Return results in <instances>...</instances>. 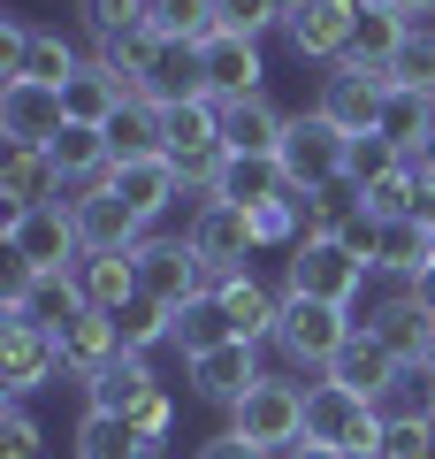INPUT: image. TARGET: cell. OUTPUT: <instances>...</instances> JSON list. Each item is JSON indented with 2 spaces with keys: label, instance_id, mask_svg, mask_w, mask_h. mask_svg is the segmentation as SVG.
<instances>
[{
  "label": "cell",
  "instance_id": "cell-1",
  "mask_svg": "<svg viewBox=\"0 0 435 459\" xmlns=\"http://www.w3.org/2000/svg\"><path fill=\"white\" fill-rule=\"evenodd\" d=\"M359 337V314L337 307V299H306V291H283V314H275V352H283L290 368H313V376H328L337 368V352Z\"/></svg>",
  "mask_w": 435,
  "mask_h": 459
},
{
  "label": "cell",
  "instance_id": "cell-2",
  "mask_svg": "<svg viewBox=\"0 0 435 459\" xmlns=\"http://www.w3.org/2000/svg\"><path fill=\"white\" fill-rule=\"evenodd\" d=\"M275 161H283V184H290V192L313 199V192H337V184H344V169H352V138H344L321 108H306V115H290L283 153H275Z\"/></svg>",
  "mask_w": 435,
  "mask_h": 459
},
{
  "label": "cell",
  "instance_id": "cell-3",
  "mask_svg": "<svg viewBox=\"0 0 435 459\" xmlns=\"http://www.w3.org/2000/svg\"><path fill=\"white\" fill-rule=\"evenodd\" d=\"M229 429H237L244 444H260V452H298V444H306V383L260 376L252 391L229 406Z\"/></svg>",
  "mask_w": 435,
  "mask_h": 459
},
{
  "label": "cell",
  "instance_id": "cell-4",
  "mask_svg": "<svg viewBox=\"0 0 435 459\" xmlns=\"http://www.w3.org/2000/svg\"><path fill=\"white\" fill-rule=\"evenodd\" d=\"M161 153L183 169L192 192H207L214 169L229 161L222 146V100H192V108H161Z\"/></svg>",
  "mask_w": 435,
  "mask_h": 459
},
{
  "label": "cell",
  "instance_id": "cell-5",
  "mask_svg": "<svg viewBox=\"0 0 435 459\" xmlns=\"http://www.w3.org/2000/svg\"><path fill=\"white\" fill-rule=\"evenodd\" d=\"M367 276H374V261H359L344 238H298V246H290V283H283V291H306V299H337V307H359Z\"/></svg>",
  "mask_w": 435,
  "mask_h": 459
},
{
  "label": "cell",
  "instance_id": "cell-6",
  "mask_svg": "<svg viewBox=\"0 0 435 459\" xmlns=\"http://www.w3.org/2000/svg\"><path fill=\"white\" fill-rule=\"evenodd\" d=\"M0 246L16 253L31 276H62V268L84 261V238H77V214L62 207H31V214H8V230H0Z\"/></svg>",
  "mask_w": 435,
  "mask_h": 459
},
{
  "label": "cell",
  "instance_id": "cell-7",
  "mask_svg": "<svg viewBox=\"0 0 435 459\" xmlns=\"http://www.w3.org/2000/svg\"><path fill=\"white\" fill-rule=\"evenodd\" d=\"M192 253L207 261V276L222 283V276H244L252 268V253H260V230H252V214L244 207H229V199H199V214H192Z\"/></svg>",
  "mask_w": 435,
  "mask_h": 459
},
{
  "label": "cell",
  "instance_id": "cell-8",
  "mask_svg": "<svg viewBox=\"0 0 435 459\" xmlns=\"http://www.w3.org/2000/svg\"><path fill=\"white\" fill-rule=\"evenodd\" d=\"M130 261H138V291H145V299H161L168 314L214 291V276H207V261L192 253V238H145Z\"/></svg>",
  "mask_w": 435,
  "mask_h": 459
},
{
  "label": "cell",
  "instance_id": "cell-9",
  "mask_svg": "<svg viewBox=\"0 0 435 459\" xmlns=\"http://www.w3.org/2000/svg\"><path fill=\"white\" fill-rule=\"evenodd\" d=\"M313 108H321L344 138H374L382 131V108H389V69H328Z\"/></svg>",
  "mask_w": 435,
  "mask_h": 459
},
{
  "label": "cell",
  "instance_id": "cell-10",
  "mask_svg": "<svg viewBox=\"0 0 435 459\" xmlns=\"http://www.w3.org/2000/svg\"><path fill=\"white\" fill-rule=\"evenodd\" d=\"M138 100H153V108H192V100H214L207 92V39H161L153 47V62H145L138 77Z\"/></svg>",
  "mask_w": 435,
  "mask_h": 459
},
{
  "label": "cell",
  "instance_id": "cell-11",
  "mask_svg": "<svg viewBox=\"0 0 435 459\" xmlns=\"http://www.w3.org/2000/svg\"><path fill=\"white\" fill-rule=\"evenodd\" d=\"M268 376L260 368V344H244V337H229V344H214V352H199V360H183V383H192V398H207V406H237L252 383Z\"/></svg>",
  "mask_w": 435,
  "mask_h": 459
},
{
  "label": "cell",
  "instance_id": "cell-12",
  "mask_svg": "<svg viewBox=\"0 0 435 459\" xmlns=\"http://www.w3.org/2000/svg\"><path fill=\"white\" fill-rule=\"evenodd\" d=\"M62 376V337H47L38 322H0V383L8 398H31Z\"/></svg>",
  "mask_w": 435,
  "mask_h": 459
},
{
  "label": "cell",
  "instance_id": "cell-13",
  "mask_svg": "<svg viewBox=\"0 0 435 459\" xmlns=\"http://www.w3.org/2000/svg\"><path fill=\"white\" fill-rule=\"evenodd\" d=\"M69 214H77L84 253H138V246H145V222L123 207V192H115V184H84V192L69 199Z\"/></svg>",
  "mask_w": 435,
  "mask_h": 459
},
{
  "label": "cell",
  "instance_id": "cell-14",
  "mask_svg": "<svg viewBox=\"0 0 435 459\" xmlns=\"http://www.w3.org/2000/svg\"><path fill=\"white\" fill-rule=\"evenodd\" d=\"M328 383H344V391H352V398H367V406H389V398H397V383H405V360L389 352L382 337H374L367 322H359V337L337 352Z\"/></svg>",
  "mask_w": 435,
  "mask_h": 459
},
{
  "label": "cell",
  "instance_id": "cell-15",
  "mask_svg": "<svg viewBox=\"0 0 435 459\" xmlns=\"http://www.w3.org/2000/svg\"><path fill=\"white\" fill-rule=\"evenodd\" d=\"M107 184H115V192H123V207L138 214L145 230L161 222V214L176 207L183 192H192V184H183V169L168 161V153H145V161H115V169H107Z\"/></svg>",
  "mask_w": 435,
  "mask_h": 459
},
{
  "label": "cell",
  "instance_id": "cell-16",
  "mask_svg": "<svg viewBox=\"0 0 435 459\" xmlns=\"http://www.w3.org/2000/svg\"><path fill=\"white\" fill-rule=\"evenodd\" d=\"M69 115H62V92L54 84H0V146H54V131H62Z\"/></svg>",
  "mask_w": 435,
  "mask_h": 459
},
{
  "label": "cell",
  "instance_id": "cell-17",
  "mask_svg": "<svg viewBox=\"0 0 435 459\" xmlns=\"http://www.w3.org/2000/svg\"><path fill=\"white\" fill-rule=\"evenodd\" d=\"M84 314H92V299H84L77 268H62V276H31V291H23L16 307H0V322H38L47 337H69Z\"/></svg>",
  "mask_w": 435,
  "mask_h": 459
},
{
  "label": "cell",
  "instance_id": "cell-18",
  "mask_svg": "<svg viewBox=\"0 0 435 459\" xmlns=\"http://www.w3.org/2000/svg\"><path fill=\"white\" fill-rule=\"evenodd\" d=\"M352 23H359V0H313V8H298L283 31H290V47H298V62L337 69L344 54H352Z\"/></svg>",
  "mask_w": 435,
  "mask_h": 459
},
{
  "label": "cell",
  "instance_id": "cell-19",
  "mask_svg": "<svg viewBox=\"0 0 435 459\" xmlns=\"http://www.w3.org/2000/svg\"><path fill=\"white\" fill-rule=\"evenodd\" d=\"M62 169H54L47 146H0V199L8 214H31V207H62Z\"/></svg>",
  "mask_w": 435,
  "mask_h": 459
},
{
  "label": "cell",
  "instance_id": "cell-20",
  "mask_svg": "<svg viewBox=\"0 0 435 459\" xmlns=\"http://www.w3.org/2000/svg\"><path fill=\"white\" fill-rule=\"evenodd\" d=\"M207 92L222 100H252V92H268V62H260V39H229V31H214L207 39Z\"/></svg>",
  "mask_w": 435,
  "mask_h": 459
},
{
  "label": "cell",
  "instance_id": "cell-21",
  "mask_svg": "<svg viewBox=\"0 0 435 459\" xmlns=\"http://www.w3.org/2000/svg\"><path fill=\"white\" fill-rule=\"evenodd\" d=\"M283 131H290V115L275 108L268 92L229 100V108H222V146L229 153H260V161H275V153H283Z\"/></svg>",
  "mask_w": 435,
  "mask_h": 459
},
{
  "label": "cell",
  "instance_id": "cell-22",
  "mask_svg": "<svg viewBox=\"0 0 435 459\" xmlns=\"http://www.w3.org/2000/svg\"><path fill=\"white\" fill-rule=\"evenodd\" d=\"M214 299H222L229 329H237L244 344H275V314H283V299H275L252 268H244V276H222V283H214Z\"/></svg>",
  "mask_w": 435,
  "mask_h": 459
},
{
  "label": "cell",
  "instance_id": "cell-23",
  "mask_svg": "<svg viewBox=\"0 0 435 459\" xmlns=\"http://www.w3.org/2000/svg\"><path fill=\"white\" fill-rule=\"evenodd\" d=\"M153 391H161V383H153V360H145V352H115V360L84 383V406H99V413H138Z\"/></svg>",
  "mask_w": 435,
  "mask_h": 459
},
{
  "label": "cell",
  "instance_id": "cell-24",
  "mask_svg": "<svg viewBox=\"0 0 435 459\" xmlns=\"http://www.w3.org/2000/svg\"><path fill=\"white\" fill-rule=\"evenodd\" d=\"M123 100H138V84H123L107 62H84L77 77L62 84V115L69 123H92V131H107V115L123 108Z\"/></svg>",
  "mask_w": 435,
  "mask_h": 459
},
{
  "label": "cell",
  "instance_id": "cell-25",
  "mask_svg": "<svg viewBox=\"0 0 435 459\" xmlns=\"http://www.w3.org/2000/svg\"><path fill=\"white\" fill-rule=\"evenodd\" d=\"M290 184H283V161H260V153H229L222 169H214V184H207V199H229V207H268V199H283Z\"/></svg>",
  "mask_w": 435,
  "mask_h": 459
},
{
  "label": "cell",
  "instance_id": "cell-26",
  "mask_svg": "<svg viewBox=\"0 0 435 459\" xmlns=\"http://www.w3.org/2000/svg\"><path fill=\"white\" fill-rule=\"evenodd\" d=\"M405 39H413V16H397V8L367 0V8H359V23H352V54H344L337 69H389Z\"/></svg>",
  "mask_w": 435,
  "mask_h": 459
},
{
  "label": "cell",
  "instance_id": "cell-27",
  "mask_svg": "<svg viewBox=\"0 0 435 459\" xmlns=\"http://www.w3.org/2000/svg\"><path fill=\"white\" fill-rule=\"evenodd\" d=\"M367 421V398H352L344 383H306V444H328V452H344L352 444V429Z\"/></svg>",
  "mask_w": 435,
  "mask_h": 459
},
{
  "label": "cell",
  "instance_id": "cell-28",
  "mask_svg": "<svg viewBox=\"0 0 435 459\" xmlns=\"http://www.w3.org/2000/svg\"><path fill=\"white\" fill-rule=\"evenodd\" d=\"M47 153H54V169H62V184H69V192H84V184H107V169H115L107 131H92V123H62Z\"/></svg>",
  "mask_w": 435,
  "mask_h": 459
},
{
  "label": "cell",
  "instance_id": "cell-29",
  "mask_svg": "<svg viewBox=\"0 0 435 459\" xmlns=\"http://www.w3.org/2000/svg\"><path fill=\"white\" fill-rule=\"evenodd\" d=\"M367 329H374V337H382L389 344V352H397V360L405 368H428V344H435V322H428V314H420L413 307V299H382V307H374L367 314Z\"/></svg>",
  "mask_w": 435,
  "mask_h": 459
},
{
  "label": "cell",
  "instance_id": "cell-30",
  "mask_svg": "<svg viewBox=\"0 0 435 459\" xmlns=\"http://www.w3.org/2000/svg\"><path fill=\"white\" fill-rule=\"evenodd\" d=\"M77 459H161V452L138 437V421H130V413L84 406V421H77Z\"/></svg>",
  "mask_w": 435,
  "mask_h": 459
},
{
  "label": "cell",
  "instance_id": "cell-31",
  "mask_svg": "<svg viewBox=\"0 0 435 459\" xmlns=\"http://www.w3.org/2000/svg\"><path fill=\"white\" fill-rule=\"evenodd\" d=\"M77 283H84V299H92V314H115L123 299H138V261H130V253H84Z\"/></svg>",
  "mask_w": 435,
  "mask_h": 459
},
{
  "label": "cell",
  "instance_id": "cell-32",
  "mask_svg": "<svg viewBox=\"0 0 435 459\" xmlns=\"http://www.w3.org/2000/svg\"><path fill=\"white\" fill-rule=\"evenodd\" d=\"M115 352H123V337H115V322H107V314H84V322H77V329L62 337V376L92 383L99 368L115 360Z\"/></svg>",
  "mask_w": 435,
  "mask_h": 459
},
{
  "label": "cell",
  "instance_id": "cell-33",
  "mask_svg": "<svg viewBox=\"0 0 435 459\" xmlns=\"http://www.w3.org/2000/svg\"><path fill=\"white\" fill-rule=\"evenodd\" d=\"M382 138L405 153H420L435 138V92H413V84H389V108H382Z\"/></svg>",
  "mask_w": 435,
  "mask_h": 459
},
{
  "label": "cell",
  "instance_id": "cell-34",
  "mask_svg": "<svg viewBox=\"0 0 435 459\" xmlns=\"http://www.w3.org/2000/svg\"><path fill=\"white\" fill-rule=\"evenodd\" d=\"M107 153H115V161L161 153V108H153V100H123V108L107 115Z\"/></svg>",
  "mask_w": 435,
  "mask_h": 459
},
{
  "label": "cell",
  "instance_id": "cell-35",
  "mask_svg": "<svg viewBox=\"0 0 435 459\" xmlns=\"http://www.w3.org/2000/svg\"><path fill=\"white\" fill-rule=\"evenodd\" d=\"M107 322H115V337H123V352H153V344L176 337V314H168L161 299H145V291H138V299H123Z\"/></svg>",
  "mask_w": 435,
  "mask_h": 459
},
{
  "label": "cell",
  "instance_id": "cell-36",
  "mask_svg": "<svg viewBox=\"0 0 435 459\" xmlns=\"http://www.w3.org/2000/svg\"><path fill=\"white\" fill-rule=\"evenodd\" d=\"M229 337H237V329H229V314H222V299H192V307H176V337H168V344H176V352H183V360H199V352H214V344H229Z\"/></svg>",
  "mask_w": 435,
  "mask_h": 459
},
{
  "label": "cell",
  "instance_id": "cell-37",
  "mask_svg": "<svg viewBox=\"0 0 435 459\" xmlns=\"http://www.w3.org/2000/svg\"><path fill=\"white\" fill-rule=\"evenodd\" d=\"M283 23H290L283 0H214V31H229V39H268Z\"/></svg>",
  "mask_w": 435,
  "mask_h": 459
},
{
  "label": "cell",
  "instance_id": "cell-38",
  "mask_svg": "<svg viewBox=\"0 0 435 459\" xmlns=\"http://www.w3.org/2000/svg\"><path fill=\"white\" fill-rule=\"evenodd\" d=\"M145 23L161 39H214V0H145Z\"/></svg>",
  "mask_w": 435,
  "mask_h": 459
},
{
  "label": "cell",
  "instance_id": "cell-39",
  "mask_svg": "<svg viewBox=\"0 0 435 459\" xmlns=\"http://www.w3.org/2000/svg\"><path fill=\"white\" fill-rule=\"evenodd\" d=\"M153 47H161V31H153V23H130V31L99 39V54H92V62H107L123 84H138V77H145V62H153Z\"/></svg>",
  "mask_w": 435,
  "mask_h": 459
},
{
  "label": "cell",
  "instance_id": "cell-40",
  "mask_svg": "<svg viewBox=\"0 0 435 459\" xmlns=\"http://www.w3.org/2000/svg\"><path fill=\"white\" fill-rule=\"evenodd\" d=\"M77 69H84V54L69 47L62 31H38V39H31V62H23V77H31V84H54V92H62Z\"/></svg>",
  "mask_w": 435,
  "mask_h": 459
},
{
  "label": "cell",
  "instance_id": "cell-41",
  "mask_svg": "<svg viewBox=\"0 0 435 459\" xmlns=\"http://www.w3.org/2000/svg\"><path fill=\"white\" fill-rule=\"evenodd\" d=\"M389 84H413V92H435V23H413V39L389 62Z\"/></svg>",
  "mask_w": 435,
  "mask_h": 459
},
{
  "label": "cell",
  "instance_id": "cell-42",
  "mask_svg": "<svg viewBox=\"0 0 435 459\" xmlns=\"http://www.w3.org/2000/svg\"><path fill=\"white\" fill-rule=\"evenodd\" d=\"M389 169H405V146H389L382 131H374V138H352V169H344V184H352V192H367V184H382Z\"/></svg>",
  "mask_w": 435,
  "mask_h": 459
},
{
  "label": "cell",
  "instance_id": "cell-43",
  "mask_svg": "<svg viewBox=\"0 0 435 459\" xmlns=\"http://www.w3.org/2000/svg\"><path fill=\"white\" fill-rule=\"evenodd\" d=\"M382 459H435V413H389Z\"/></svg>",
  "mask_w": 435,
  "mask_h": 459
},
{
  "label": "cell",
  "instance_id": "cell-44",
  "mask_svg": "<svg viewBox=\"0 0 435 459\" xmlns=\"http://www.w3.org/2000/svg\"><path fill=\"white\" fill-rule=\"evenodd\" d=\"M38 452H47V437H38L31 406L8 398V413H0V459H38Z\"/></svg>",
  "mask_w": 435,
  "mask_h": 459
},
{
  "label": "cell",
  "instance_id": "cell-45",
  "mask_svg": "<svg viewBox=\"0 0 435 459\" xmlns=\"http://www.w3.org/2000/svg\"><path fill=\"white\" fill-rule=\"evenodd\" d=\"M31 39H38V23L0 16V84H16V77H23V62H31Z\"/></svg>",
  "mask_w": 435,
  "mask_h": 459
},
{
  "label": "cell",
  "instance_id": "cell-46",
  "mask_svg": "<svg viewBox=\"0 0 435 459\" xmlns=\"http://www.w3.org/2000/svg\"><path fill=\"white\" fill-rule=\"evenodd\" d=\"M130 421H138V437L153 444V452H161V444H168V429H176V398H168V383H161L153 398H145V406L130 413Z\"/></svg>",
  "mask_w": 435,
  "mask_h": 459
},
{
  "label": "cell",
  "instance_id": "cell-47",
  "mask_svg": "<svg viewBox=\"0 0 435 459\" xmlns=\"http://www.w3.org/2000/svg\"><path fill=\"white\" fill-rule=\"evenodd\" d=\"M192 459H275V452H260V444H244L237 429H222V437H207Z\"/></svg>",
  "mask_w": 435,
  "mask_h": 459
},
{
  "label": "cell",
  "instance_id": "cell-48",
  "mask_svg": "<svg viewBox=\"0 0 435 459\" xmlns=\"http://www.w3.org/2000/svg\"><path fill=\"white\" fill-rule=\"evenodd\" d=\"M405 299H413V307H420V314H428V322H435V261L420 268L413 283H405Z\"/></svg>",
  "mask_w": 435,
  "mask_h": 459
},
{
  "label": "cell",
  "instance_id": "cell-49",
  "mask_svg": "<svg viewBox=\"0 0 435 459\" xmlns=\"http://www.w3.org/2000/svg\"><path fill=\"white\" fill-rule=\"evenodd\" d=\"M382 8H397V16H413V23H428V16H435V0H382Z\"/></svg>",
  "mask_w": 435,
  "mask_h": 459
},
{
  "label": "cell",
  "instance_id": "cell-50",
  "mask_svg": "<svg viewBox=\"0 0 435 459\" xmlns=\"http://www.w3.org/2000/svg\"><path fill=\"white\" fill-rule=\"evenodd\" d=\"M283 459H344V452H328V444H298V452H283Z\"/></svg>",
  "mask_w": 435,
  "mask_h": 459
},
{
  "label": "cell",
  "instance_id": "cell-51",
  "mask_svg": "<svg viewBox=\"0 0 435 459\" xmlns=\"http://www.w3.org/2000/svg\"><path fill=\"white\" fill-rule=\"evenodd\" d=\"M283 8H290V16H298V8H313V0H283Z\"/></svg>",
  "mask_w": 435,
  "mask_h": 459
},
{
  "label": "cell",
  "instance_id": "cell-52",
  "mask_svg": "<svg viewBox=\"0 0 435 459\" xmlns=\"http://www.w3.org/2000/svg\"><path fill=\"white\" fill-rule=\"evenodd\" d=\"M428 376H435V344H428Z\"/></svg>",
  "mask_w": 435,
  "mask_h": 459
}]
</instances>
